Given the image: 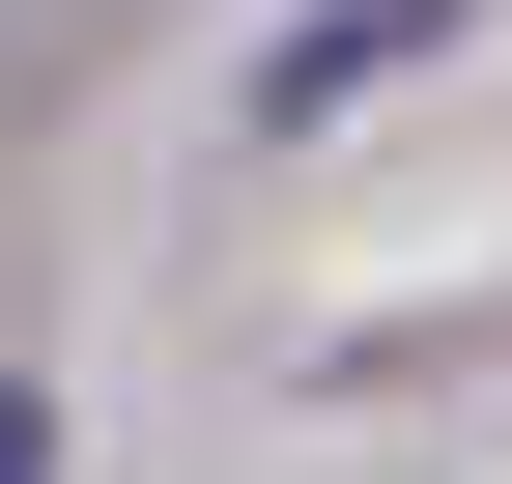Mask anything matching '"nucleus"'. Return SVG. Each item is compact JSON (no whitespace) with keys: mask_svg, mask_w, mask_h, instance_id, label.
<instances>
[{"mask_svg":"<svg viewBox=\"0 0 512 484\" xmlns=\"http://www.w3.org/2000/svg\"><path fill=\"white\" fill-rule=\"evenodd\" d=\"M0 484H57V399H29V371H0Z\"/></svg>","mask_w":512,"mask_h":484,"instance_id":"obj_2","label":"nucleus"},{"mask_svg":"<svg viewBox=\"0 0 512 484\" xmlns=\"http://www.w3.org/2000/svg\"><path fill=\"white\" fill-rule=\"evenodd\" d=\"M399 57H456V0H313V29H285V57H256V86H228V114H256V143H342V114H370V86H399Z\"/></svg>","mask_w":512,"mask_h":484,"instance_id":"obj_1","label":"nucleus"}]
</instances>
